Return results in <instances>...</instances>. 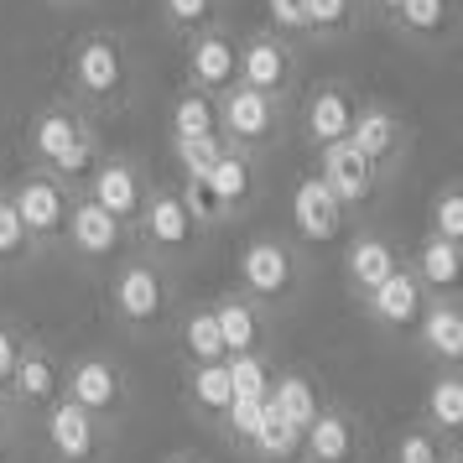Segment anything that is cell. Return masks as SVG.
<instances>
[{
  "label": "cell",
  "mask_w": 463,
  "mask_h": 463,
  "mask_svg": "<svg viewBox=\"0 0 463 463\" xmlns=\"http://www.w3.org/2000/svg\"><path fill=\"white\" fill-rule=\"evenodd\" d=\"M234 287L260 307H292L307 287V255L292 234H250L234 250Z\"/></svg>",
  "instance_id": "cell-4"
},
{
  "label": "cell",
  "mask_w": 463,
  "mask_h": 463,
  "mask_svg": "<svg viewBox=\"0 0 463 463\" xmlns=\"http://www.w3.org/2000/svg\"><path fill=\"white\" fill-rule=\"evenodd\" d=\"M156 16L177 43H188L193 32L219 22V0H156Z\"/></svg>",
  "instance_id": "cell-35"
},
{
  "label": "cell",
  "mask_w": 463,
  "mask_h": 463,
  "mask_svg": "<svg viewBox=\"0 0 463 463\" xmlns=\"http://www.w3.org/2000/svg\"><path fill=\"white\" fill-rule=\"evenodd\" d=\"M213 130H219V141L240 156H266V151L287 136V105H276L266 94H255V89L234 84L224 89L219 99H213Z\"/></svg>",
  "instance_id": "cell-7"
},
{
  "label": "cell",
  "mask_w": 463,
  "mask_h": 463,
  "mask_svg": "<svg viewBox=\"0 0 463 463\" xmlns=\"http://www.w3.org/2000/svg\"><path fill=\"white\" fill-rule=\"evenodd\" d=\"M63 401H73L84 417H94L99 427H120L136 406V385H130L126 364L109 354H73L63 359Z\"/></svg>",
  "instance_id": "cell-6"
},
{
  "label": "cell",
  "mask_w": 463,
  "mask_h": 463,
  "mask_svg": "<svg viewBox=\"0 0 463 463\" xmlns=\"http://www.w3.org/2000/svg\"><path fill=\"white\" fill-rule=\"evenodd\" d=\"M183 84L209 94V99L240 84V32L234 26L213 22L183 43Z\"/></svg>",
  "instance_id": "cell-14"
},
{
  "label": "cell",
  "mask_w": 463,
  "mask_h": 463,
  "mask_svg": "<svg viewBox=\"0 0 463 463\" xmlns=\"http://www.w3.org/2000/svg\"><path fill=\"white\" fill-rule=\"evenodd\" d=\"M198 136H219L213 130V99L183 84L167 105V141H198Z\"/></svg>",
  "instance_id": "cell-32"
},
{
  "label": "cell",
  "mask_w": 463,
  "mask_h": 463,
  "mask_svg": "<svg viewBox=\"0 0 463 463\" xmlns=\"http://www.w3.org/2000/svg\"><path fill=\"white\" fill-rule=\"evenodd\" d=\"M16 453H22V421L0 401V463H16Z\"/></svg>",
  "instance_id": "cell-42"
},
{
  "label": "cell",
  "mask_w": 463,
  "mask_h": 463,
  "mask_svg": "<svg viewBox=\"0 0 463 463\" xmlns=\"http://www.w3.org/2000/svg\"><path fill=\"white\" fill-rule=\"evenodd\" d=\"M22 146H26V162L32 167L52 172L68 188H84V177L94 172L105 141H99V126L89 120L84 109L68 105L63 94H58V99H43V105L26 115Z\"/></svg>",
  "instance_id": "cell-2"
},
{
  "label": "cell",
  "mask_w": 463,
  "mask_h": 463,
  "mask_svg": "<svg viewBox=\"0 0 463 463\" xmlns=\"http://www.w3.org/2000/svg\"><path fill=\"white\" fill-rule=\"evenodd\" d=\"M396 5H401V0H364V11H375L380 22H391V16H396Z\"/></svg>",
  "instance_id": "cell-43"
},
{
  "label": "cell",
  "mask_w": 463,
  "mask_h": 463,
  "mask_svg": "<svg viewBox=\"0 0 463 463\" xmlns=\"http://www.w3.org/2000/svg\"><path fill=\"white\" fill-rule=\"evenodd\" d=\"M0 188H5V183H0Z\"/></svg>",
  "instance_id": "cell-47"
},
{
  "label": "cell",
  "mask_w": 463,
  "mask_h": 463,
  "mask_svg": "<svg viewBox=\"0 0 463 463\" xmlns=\"http://www.w3.org/2000/svg\"><path fill=\"white\" fill-rule=\"evenodd\" d=\"M151 188H156V183H151V172H146L141 156H130V151H99V162H94V172L84 177L79 198H89L94 209H105L109 219H120L130 230Z\"/></svg>",
  "instance_id": "cell-10"
},
{
  "label": "cell",
  "mask_w": 463,
  "mask_h": 463,
  "mask_svg": "<svg viewBox=\"0 0 463 463\" xmlns=\"http://www.w3.org/2000/svg\"><path fill=\"white\" fill-rule=\"evenodd\" d=\"M5 198H11V209L22 219V230L32 234L37 255L63 250V230H68V213H73L79 188L58 183L43 167H26V172H16V183H5Z\"/></svg>",
  "instance_id": "cell-8"
},
{
  "label": "cell",
  "mask_w": 463,
  "mask_h": 463,
  "mask_svg": "<svg viewBox=\"0 0 463 463\" xmlns=\"http://www.w3.org/2000/svg\"><path fill=\"white\" fill-rule=\"evenodd\" d=\"M313 156H317L313 177L328 188V198L338 203V213H344V219H349V213H364L370 203H375L380 177H375V167H370L354 146H349V141H334V146L313 151Z\"/></svg>",
  "instance_id": "cell-18"
},
{
  "label": "cell",
  "mask_w": 463,
  "mask_h": 463,
  "mask_svg": "<svg viewBox=\"0 0 463 463\" xmlns=\"http://www.w3.org/2000/svg\"><path fill=\"white\" fill-rule=\"evenodd\" d=\"M224 370H230L234 401H255V406L271 401V380H276L271 354H234V359H224Z\"/></svg>",
  "instance_id": "cell-34"
},
{
  "label": "cell",
  "mask_w": 463,
  "mask_h": 463,
  "mask_svg": "<svg viewBox=\"0 0 463 463\" xmlns=\"http://www.w3.org/2000/svg\"><path fill=\"white\" fill-rule=\"evenodd\" d=\"M438 463H463V448L458 442H448V448H442V458Z\"/></svg>",
  "instance_id": "cell-45"
},
{
  "label": "cell",
  "mask_w": 463,
  "mask_h": 463,
  "mask_svg": "<svg viewBox=\"0 0 463 463\" xmlns=\"http://www.w3.org/2000/svg\"><path fill=\"white\" fill-rule=\"evenodd\" d=\"M43 442L52 463H105L109 458V427L84 417L73 401H52L43 411Z\"/></svg>",
  "instance_id": "cell-17"
},
{
  "label": "cell",
  "mask_w": 463,
  "mask_h": 463,
  "mask_svg": "<svg viewBox=\"0 0 463 463\" xmlns=\"http://www.w3.org/2000/svg\"><path fill=\"white\" fill-rule=\"evenodd\" d=\"M364 307V317L375 323L380 334H391V338H411V328H417V317L421 307H427V292L417 287V276L401 266L385 287H375V292L359 302Z\"/></svg>",
  "instance_id": "cell-24"
},
{
  "label": "cell",
  "mask_w": 463,
  "mask_h": 463,
  "mask_svg": "<svg viewBox=\"0 0 463 463\" xmlns=\"http://www.w3.org/2000/svg\"><path fill=\"white\" fill-rule=\"evenodd\" d=\"M411 338H417L421 359H427L432 370H458L463 364V307H458V297H427V307H421Z\"/></svg>",
  "instance_id": "cell-23"
},
{
  "label": "cell",
  "mask_w": 463,
  "mask_h": 463,
  "mask_svg": "<svg viewBox=\"0 0 463 463\" xmlns=\"http://www.w3.org/2000/svg\"><path fill=\"white\" fill-rule=\"evenodd\" d=\"M172 162H177V177H203V172L224 156V141L219 136H198V141H167Z\"/></svg>",
  "instance_id": "cell-39"
},
{
  "label": "cell",
  "mask_w": 463,
  "mask_h": 463,
  "mask_svg": "<svg viewBox=\"0 0 463 463\" xmlns=\"http://www.w3.org/2000/svg\"><path fill=\"white\" fill-rule=\"evenodd\" d=\"M354 115H359V94L349 79H317L297 99V136L313 151H323V146H334V141H349Z\"/></svg>",
  "instance_id": "cell-13"
},
{
  "label": "cell",
  "mask_w": 463,
  "mask_h": 463,
  "mask_svg": "<svg viewBox=\"0 0 463 463\" xmlns=\"http://www.w3.org/2000/svg\"><path fill=\"white\" fill-rule=\"evenodd\" d=\"M240 458H250V463H297V427L292 421H281L271 406H260V421H255V432H250V448H245Z\"/></svg>",
  "instance_id": "cell-33"
},
{
  "label": "cell",
  "mask_w": 463,
  "mask_h": 463,
  "mask_svg": "<svg viewBox=\"0 0 463 463\" xmlns=\"http://www.w3.org/2000/svg\"><path fill=\"white\" fill-rule=\"evenodd\" d=\"M323 391H317V375L307 370V364H287V370H276V380H271V406L281 421H292L297 427V438H302V427L323 411Z\"/></svg>",
  "instance_id": "cell-28"
},
{
  "label": "cell",
  "mask_w": 463,
  "mask_h": 463,
  "mask_svg": "<svg viewBox=\"0 0 463 463\" xmlns=\"http://www.w3.org/2000/svg\"><path fill=\"white\" fill-rule=\"evenodd\" d=\"M292 219H297V245H328V240H338V224H344L338 203L328 198V188L317 183L313 172H307V177H297Z\"/></svg>",
  "instance_id": "cell-26"
},
{
  "label": "cell",
  "mask_w": 463,
  "mask_h": 463,
  "mask_svg": "<svg viewBox=\"0 0 463 463\" xmlns=\"http://www.w3.org/2000/svg\"><path fill=\"white\" fill-rule=\"evenodd\" d=\"M209 317L219 328V344H224V359L234 354H271V307H260L255 297H245L240 287H224L213 292Z\"/></svg>",
  "instance_id": "cell-16"
},
{
  "label": "cell",
  "mask_w": 463,
  "mask_h": 463,
  "mask_svg": "<svg viewBox=\"0 0 463 463\" xmlns=\"http://www.w3.org/2000/svg\"><path fill=\"white\" fill-rule=\"evenodd\" d=\"M58 396H63V359L32 334L22 359H16V370H11V380H5V391H0V401L16 411V421H26V417H43Z\"/></svg>",
  "instance_id": "cell-15"
},
{
  "label": "cell",
  "mask_w": 463,
  "mask_h": 463,
  "mask_svg": "<svg viewBox=\"0 0 463 463\" xmlns=\"http://www.w3.org/2000/svg\"><path fill=\"white\" fill-rule=\"evenodd\" d=\"M136 94V58L130 43L115 26H94L79 32L63 52V99L79 105L89 120L99 115H120Z\"/></svg>",
  "instance_id": "cell-1"
},
{
  "label": "cell",
  "mask_w": 463,
  "mask_h": 463,
  "mask_svg": "<svg viewBox=\"0 0 463 463\" xmlns=\"http://www.w3.org/2000/svg\"><path fill=\"white\" fill-rule=\"evenodd\" d=\"M162 463H209L203 453H193V448H177V453H167Z\"/></svg>",
  "instance_id": "cell-44"
},
{
  "label": "cell",
  "mask_w": 463,
  "mask_h": 463,
  "mask_svg": "<svg viewBox=\"0 0 463 463\" xmlns=\"http://www.w3.org/2000/svg\"><path fill=\"white\" fill-rule=\"evenodd\" d=\"M234 406V385H230V370H224V359L219 364H193V370H183V411H188L193 421H203V427H224V417H230Z\"/></svg>",
  "instance_id": "cell-25"
},
{
  "label": "cell",
  "mask_w": 463,
  "mask_h": 463,
  "mask_svg": "<svg viewBox=\"0 0 463 463\" xmlns=\"http://www.w3.org/2000/svg\"><path fill=\"white\" fill-rule=\"evenodd\" d=\"M266 26H271L276 37L297 43L302 26H307V0H266Z\"/></svg>",
  "instance_id": "cell-40"
},
{
  "label": "cell",
  "mask_w": 463,
  "mask_h": 463,
  "mask_svg": "<svg viewBox=\"0 0 463 463\" xmlns=\"http://www.w3.org/2000/svg\"><path fill=\"white\" fill-rule=\"evenodd\" d=\"M406 266V250H401L391 234H375V230H359L349 245H344V260H338V271H344V292L364 302V297L385 287L391 276Z\"/></svg>",
  "instance_id": "cell-21"
},
{
  "label": "cell",
  "mask_w": 463,
  "mask_h": 463,
  "mask_svg": "<svg viewBox=\"0 0 463 463\" xmlns=\"http://www.w3.org/2000/svg\"><path fill=\"white\" fill-rule=\"evenodd\" d=\"M406 271L417 276V287L427 297H458V281H463V250L448 245L438 234H421V245L406 255Z\"/></svg>",
  "instance_id": "cell-27"
},
{
  "label": "cell",
  "mask_w": 463,
  "mask_h": 463,
  "mask_svg": "<svg viewBox=\"0 0 463 463\" xmlns=\"http://www.w3.org/2000/svg\"><path fill=\"white\" fill-rule=\"evenodd\" d=\"M349 146L375 167V177H396L401 162H406V151H411V126H406V115L396 105H385V99H359V115L354 126H349Z\"/></svg>",
  "instance_id": "cell-11"
},
{
  "label": "cell",
  "mask_w": 463,
  "mask_h": 463,
  "mask_svg": "<svg viewBox=\"0 0 463 463\" xmlns=\"http://www.w3.org/2000/svg\"><path fill=\"white\" fill-rule=\"evenodd\" d=\"M421 427L442 442H458L463 432V380L458 370H438L427 396H421Z\"/></svg>",
  "instance_id": "cell-30"
},
{
  "label": "cell",
  "mask_w": 463,
  "mask_h": 463,
  "mask_svg": "<svg viewBox=\"0 0 463 463\" xmlns=\"http://www.w3.org/2000/svg\"><path fill=\"white\" fill-rule=\"evenodd\" d=\"M209 234L213 230L198 224V213L177 198V188H151L141 213H136V224H130V250H141L156 266L177 271V266H193L203 255Z\"/></svg>",
  "instance_id": "cell-5"
},
{
  "label": "cell",
  "mask_w": 463,
  "mask_h": 463,
  "mask_svg": "<svg viewBox=\"0 0 463 463\" xmlns=\"http://www.w3.org/2000/svg\"><path fill=\"white\" fill-rule=\"evenodd\" d=\"M442 448H448V442L432 438L421 421H411V427H401V432H396V442H391L385 463H438V458H442Z\"/></svg>",
  "instance_id": "cell-38"
},
{
  "label": "cell",
  "mask_w": 463,
  "mask_h": 463,
  "mask_svg": "<svg viewBox=\"0 0 463 463\" xmlns=\"http://www.w3.org/2000/svg\"><path fill=\"white\" fill-rule=\"evenodd\" d=\"M240 84L292 109L297 94H302V52H297V43L276 37L271 26L240 37Z\"/></svg>",
  "instance_id": "cell-9"
},
{
  "label": "cell",
  "mask_w": 463,
  "mask_h": 463,
  "mask_svg": "<svg viewBox=\"0 0 463 463\" xmlns=\"http://www.w3.org/2000/svg\"><path fill=\"white\" fill-rule=\"evenodd\" d=\"M37 260V245H32V234L22 230V219L11 209V198L0 188V271H26Z\"/></svg>",
  "instance_id": "cell-36"
},
{
  "label": "cell",
  "mask_w": 463,
  "mask_h": 463,
  "mask_svg": "<svg viewBox=\"0 0 463 463\" xmlns=\"http://www.w3.org/2000/svg\"><path fill=\"white\" fill-rule=\"evenodd\" d=\"M385 32H396V43L406 47L442 52L458 37V0H401L396 16L385 22Z\"/></svg>",
  "instance_id": "cell-22"
},
{
  "label": "cell",
  "mask_w": 463,
  "mask_h": 463,
  "mask_svg": "<svg viewBox=\"0 0 463 463\" xmlns=\"http://www.w3.org/2000/svg\"><path fill=\"white\" fill-rule=\"evenodd\" d=\"M47 5H58V11H79V5H89V0H47Z\"/></svg>",
  "instance_id": "cell-46"
},
{
  "label": "cell",
  "mask_w": 463,
  "mask_h": 463,
  "mask_svg": "<svg viewBox=\"0 0 463 463\" xmlns=\"http://www.w3.org/2000/svg\"><path fill=\"white\" fill-rule=\"evenodd\" d=\"M359 22H364V0H307V26L302 37L317 47L354 43Z\"/></svg>",
  "instance_id": "cell-31"
},
{
  "label": "cell",
  "mask_w": 463,
  "mask_h": 463,
  "mask_svg": "<svg viewBox=\"0 0 463 463\" xmlns=\"http://www.w3.org/2000/svg\"><path fill=\"white\" fill-rule=\"evenodd\" d=\"M364 453H370V432L344 401H323V411L297 438V463H364Z\"/></svg>",
  "instance_id": "cell-12"
},
{
  "label": "cell",
  "mask_w": 463,
  "mask_h": 463,
  "mask_svg": "<svg viewBox=\"0 0 463 463\" xmlns=\"http://www.w3.org/2000/svg\"><path fill=\"white\" fill-rule=\"evenodd\" d=\"M427 234L448 245H463V183H442L427 203Z\"/></svg>",
  "instance_id": "cell-37"
},
{
  "label": "cell",
  "mask_w": 463,
  "mask_h": 463,
  "mask_svg": "<svg viewBox=\"0 0 463 463\" xmlns=\"http://www.w3.org/2000/svg\"><path fill=\"white\" fill-rule=\"evenodd\" d=\"M105 313L130 338H156L177 317V276L151 255L126 250L105 276Z\"/></svg>",
  "instance_id": "cell-3"
},
{
  "label": "cell",
  "mask_w": 463,
  "mask_h": 463,
  "mask_svg": "<svg viewBox=\"0 0 463 463\" xmlns=\"http://www.w3.org/2000/svg\"><path fill=\"white\" fill-rule=\"evenodd\" d=\"M172 344H177V364L193 370V364H219L224 359V344H219V328L209 317V302L198 307H177L172 317Z\"/></svg>",
  "instance_id": "cell-29"
},
{
  "label": "cell",
  "mask_w": 463,
  "mask_h": 463,
  "mask_svg": "<svg viewBox=\"0 0 463 463\" xmlns=\"http://www.w3.org/2000/svg\"><path fill=\"white\" fill-rule=\"evenodd\" d=\"M63 250L79 266H115L130 250V230L120 219H109L105 209H94L89 198H73V213H68V230H63Z\"/></svg>",
  "instance_id": "cell-19"
},
{
  "label": "cell",
  "mask_w": 463,
  "mask_h": 463,
  "mask_svg": "<svg viewBox=\"0 0 463 463\" xmlns=\"http://www.w3.org/2000/svg\"><path fill=\"white\" fill-rule=\"evenodd\" d=\"M198 183H203V198H209L213 230H219V224H234V219H245V213L255 209V198H260L255 156H240V151H230V146H224V156H219Z\"/></svg>",
  "instance_id": "cell-20"
},
{
  "label": "cell",
  "mask_w": 463,
  "mask_h": 463,
  "mask_svg": "<svg viewBox=\"0 0 463 463\" xmlns=\"http://www.w3.org/2000/svg\"><path fill=\"white\" fill-rule=\"evenodd\" d=\"M26 338H32V334H26L22 323L0 317V391H5V380H11V370H16V359H22Z\"/></svg>",
  "instance_id": "cell-41"
}]
</instances>
